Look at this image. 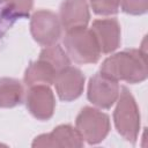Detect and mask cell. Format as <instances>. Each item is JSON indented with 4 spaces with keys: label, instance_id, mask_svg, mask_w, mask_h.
Wrapping results in <instances>:
<instances>
[{
    "label": "cell",
    "instance_id": "obj_1",
    "mask_svg": "<svg viewBox=\"0 0 148 148\" xmlns=\"http://www.w3.org/2000/svg\"><path fill=\"white\" fill-rule=\"evenodd\" d=\"M99 73L116 81L139 83L147 79V53L140 49H127L108 57L99 67Z\"/></svg>",
    "mask_w": 148,
    "mask_h": 148
},
{
    "label": "cell",
    "instance_id": "obj_2",
    "mask_svg": "<svg viewBox=\"0 0 148 148\" xmlns=\"http://www.w3.org/2000/svg\"><path fill=\"white\" fill-rule=\"evenodd\" d=\"M113 111V123L118 134L131 143H135L140 133V110L130 89L120 87Z\"/></svg>",
    "mask_w": 148,
    "mask_h": 148
},
{
    "label": "cell",
    "instance_id": "obj_3",
    "mask_svg": "<svg viewBox=\"0 0 148 148\" xmlns=\"http://www.w3.org/2000/svg\"><path fill=\"white\" fill-rule=\"evenodd\" d=\"M62 43L67 56L75 64H95L102 54L95 35L87 27L66 31Z\"/></svg>",
    "mask_w": 148,
    "mask_h": 148
},
{
    "label": "cell",
    "instance_id": "obj_4",
    "mask_svg": "<svg viewBox=\"0 0 148 148\" xmlns=\"http://www.w3.org/2000/svg\"><path fill=\"white\" fill-rule=\"evenodd\" d=\"M75 127L87 143L97 145L108 136L111 124L105 112L92 106H84L76 116Z\"/></svg>",
    "mask_w": 148,
    "mask_h": 148
},
{
    "label": "cell",
    "instance_id": "obj_5",
    "mask_svg": "<svg viewBox=\"0 0 148 148\" xmlns=\"http://www.w3.org/2000/svg\"><path fill=\"white\" fill-rule=\"evenodd\" d=\"M61 23L58 14L50 9H38L30 18V32L35 42L43 46L56 44L61 37Z\"/></svg>",
    "mask_w": 148,
    "mask_h": 148
},
{
    "label": "cell",
    "instance_id": "obj_6",
    "mask_svg": "<svg viewBox=\"0 0 148 148\" xmlns=\"http://www.w3.org/2000/svg\"><path fill=\"white\" fill-rule=\"evenodd\" d=\"M119 92V82L98 72L89 80L87 97L95 106L101 109H110L117 102Z\"/></svg>",
    "mask_w": 148,
    "mask_h": 148
},
{
    "label": "cell",
    "instance_id": "obj_7",
    "mask_svg": "<svg viewBox=\"0 0 148 148\" xmlns=\"http://www.w3.org/2000/svg\"><path fill=\"white\" fill-rule=\"evenodd\" d=\"M25 106L29 113L38 120H49L56 109L54 94L49 86L29 87L25 96Z\"/></svg>",
    "mask_w": 148,
    "mask_h": 148
},
{
    "label": "cell",
    "instance_id": "obj_8",
    "mask_svg": "<svg viewBox=\"0 0 148 148\" xmlns=\"http://www.w3.org/2000/svg\"><path fill=\"white\" fill-rule=\"evenodd\" d=\"M53 84L58 97L64 102H71L82 95L84 75L77 67L68 65L57 74Z\"/></svg>",
    "mask_w": 148,
    "mask_h": 148
},
{
    "label": "cell",
    "instance_id": "obj_9",
    "mask_svg": "<svg viewBox=\"0 0 148 148\" xmlns=\"http://www.w3.org/2000/svg\"><path fill=\"white\" fill-rule=\"evenodd\" d=\"M84 140L76 130L68 124H62L53 128L50 133L36 136L31 143L32 147H82Z\"/></svg>",
    "mask_w": 148,
    "mask_h": 148
},
{
    "label": "cell",
    "instance_id": "obj_10",
    "mask_svg": "<svg viewBox=\"0 0 148 148\" xmlns=\"http://www.w3.org/2000/svg\"><path fill=\"white\" fill-rule=\"evenodd\" d=\"M91 31L98 43L102 53H111L116 51L121 42L120 24L114 17L98 18L91 24Z\"/></svg>",
    "mask_w": 148,
    "mask_h": 148
},
{
    "label": "cell",
    "instance_id": "obj_11",
    "mask_svg": "<svg viewBox=\"0 0 148 148\" xmlns=\"http://www.w3.org/2000/svg\"><path fill=\"white\" fill-rule=\"evenodd\" d=\"M58 16L65 31L87 27L90 20L89 5L87 0H62Z\"/></svg>",
    "mask_w": 148,
    "mask_h": 148
},
{
    "label": "cell",
    "instance_id": "obj_12",
    "mask_svg": "<svg viewBox=\"0 0 148 148\" xmlns=\"http://www.w3.org/2000/svg\"><path fill=\"white\" fill-rule=\"evenodd\" d=\"M59 71L47 60L38 57L37 60L32 61L25 69L23 81L27 87L32 86H51L54 82V79Z\"/></svg>",
    "mask_w": 148,
    "mask_h": 148
},
{
    "label": "cell",
    "instance_id": "obj_13",
    "mask_svg": "<svg viewBox=\"0 0 148 148\" xmlns=\"http://www.w3.org/2000/svg\"><path fill=\"white\" fill-rule=\"evenodd\" d=\"M22 83L13 77H0V108H14L22 103Z\"/></svg>",
    "mask_w": 148,
    "mask_h": 148
},
{
    "label": "cell",
    "instance_id": "obj_14",
    "mask_svg": "<svg viewBox=\"0 0 148 148\" xmlns=\"http://www.w3.org/2000/svg\"><path fill=\"white\" fill-rule=\"evenodd\" d=\"M34 0H0V8L3 15L14 22L30 15Z\"/></svg>",
    "mask_w": 148,
    "mask_h": 148
},
{
    "label": "cell",
    "instance_id": "obj_15",
    "mask_svg": "<svg viewBox=\"0 0 148 148\" xmlns=\"http://www.w3.org/2000/svg\"><path fill=\"white\" fill-rule=\"evenodd\" d=\"M39 57L50 61L59 72L71 65V59L67 56L66 51L59 45V44H52L44 46V49L40 51Z\"/></svg>",
    "mask_w": 148,
    "mask_h": 148
},
{
    "label": "cell",
    "instance_id": "obj_16",
    "mask_svg": "<svg viewBox=\"0 0 148 148\" xmlns=\"http://www.w3.org/2000/svg\"><path fill=\"white\" fill-rule=\"evenodd\" d=\"M92 12L97 15L110 16L119 12V0H89Z\"/></svg>",
    "mask_w": 148,
    "mask_h": 148
},
{
    "label": "cell",
    "instance_id": "obj_17",
    "mask_svg": "<svg viewBox=\"0 0 148 148\" xmlns=\"http://www.w3.org/2000/svg\"><path fill=\"white\" fill-rule=\"evenodd\" d=\"M119 8L126 14L142 15L148 10V0H119Z\"/></svg>",
    "mask_w": 148,
    "mask_h": 148
},
{
    "label": "cell",
    "instance_id": "obj_18",
    "mask_svg": "<svg viewBox=\"0 0 148 148\" xmlns=\"http://www.w3.org/2000/svg\"><path fill=\"white\" fill-rule=\"evenodd\" d=\"M13 24H14V21L8 18L6 15H3V13L1 12V8H0V39L7 32V30L10 29V27Z\"/></svg>",
    "mask_w": 148,
    "mask_h": 148
}]
</instances>
